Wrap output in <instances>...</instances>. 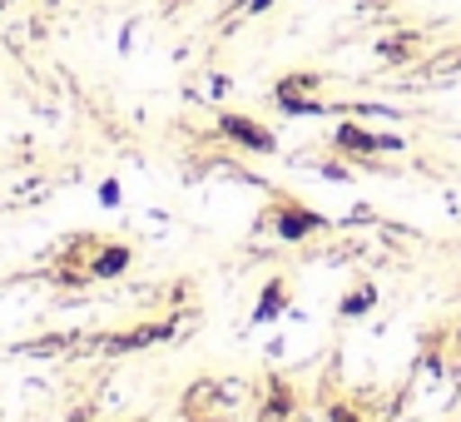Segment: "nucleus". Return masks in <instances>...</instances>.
Listing matches in <instances>:
<instances>
[{"label": "nucleus", "instance_id": "20e7f679", "mask_svg": "<svg viewBox=\"0 0 461 422\" xmlns=\"http://www.w3.org/2000/svg\"><path fill=\"white\" fill-rule=\"evenodd\" d=\"M124 263H130V249H104L100 259H95V273H100V279H114V273H124Z\"/></svg>", "mask_w": 461, "mask_h": 422}, {"label": "nucleus", "instance_id": "f03ea898", "mask_svg": "<svg viewBox=\"0 0 461 422\" xmlns=\"http://www.w3.org/2000/svg\"><path fill=\"white\" fill-rule=\"evenodd\" d=\"M338 150H348V154H377V150H402V140H377V134H362L357 124H338Z\"/></svg>", "mask_w": 461, "mask_h": 422}, {"label": "nucleus", "instance_id": "423d86ee", "mask_svg": "<svg viewBox=\"0 0 461 422\" xmlns=\"http://www.w3.org/2000/svg\"><path fill=\"white\" fill-rule=\"evenodd\" d=\"M367 308H372V293H367V289H362V293H352V298L342 303V313H348V318H357V313H367Z\"/></svg>", "mask_w": 461, "mask_h": 422}, {"label": "nucleus", "instance_id": "f257e3e1", "mask_svg": "<svg viewBox=\"0 0 461 422\" xmlns=\"http://www.w3.org/2000/svg\"><path fill=\"white\" fill-rule=\"evenodd\" d=\"M219 130L229 134V140H239L243 150H258V154L278 150V144H273V134L263 130V124H253V120H239V115H223V120H219Z\"/></svg>", "mask_w": 461, "mask_h": 422}, {"label": "nucleus", "instance_id": "6e6552de", "mask_svg": "<svg viewBox=\"0 0 461 422\" xmlns=\"http://www.w3.org/2000/svg\"><path fill=\"white\" fill-rule=\"evenodd\" d=\"M268 5H273V0H243V11H249V15H258V11H268Z\"/></svg>", "mask_w": 461, "mask_h": 422}, {"label": "nucleus", "instance_id": "39448f33", "mask_svg": "<svg viewBox=\"0 0 461 422\" xmlns=\"http://www.w3.org/2000/svg\"><path fill=\"white\" fill-rule=\"evenodd\" d=\"M411 50H417V35H397V41H382L377 45L382 60H402V55H411Z\"/></svg>", "mask_w": 461, "mask_h": 422}, {"label": "nucleus", "instance_id": "7ed1b4c3", "mask_svg": "<svg viewBox=\"0 0 461 422\" xmlns=\"http://www.w3.org/2000/svg\"><path fill=\"white\" fill-rule=\"evenodd\" d=\"M278 229H283V239H303V234L318 229V214H308V209H288V214L278 219Z\"/></svg>", "mask_w": 461, "mask_h": 422}, {"label": "nucleus", "instance_id": "0eeeda50", "mask_svg": "<svg viewBox=\"0 0 461 422\" xmlns=\"http://www.w3.org/2000/svg\"><path fill=\"white\" fill-rule=\"evenodd\" d=\"M278 298H283V289H278V283H273V289L263 293V313H273V308H278Z\"/></svg>", "mask_w": 461, "mask_h": 422}]
</instances>
